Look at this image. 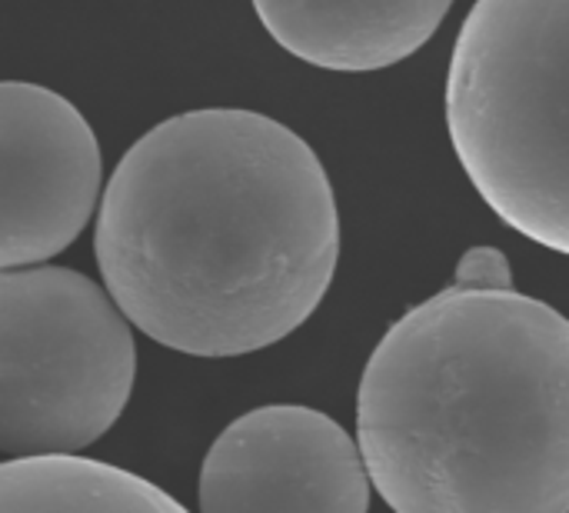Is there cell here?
I'll use <instances>...</instances> for the list:
<instances>
[{
    "mask_svg": "<svg viewBox=\"0 0 569 513\" xmlns=\"http://www.w3.org/2000/svg\"><path fill=\"white\" fill-rule=\"evenodd\" d=\"M0 513H187L150 481L87 457H27L0 467Z\"/></svg>",
    "mask_w": 569,
    "mask_h": 513,
    "instance_id": "obj_8",
    "label": "cell"
},
{
    "mask_svg": "<svg viewBox=\"0 0 569 513\" xmlns=\"http://www.w3.org/2000/svg\"><path fill=\"white\" fill-rule=\"evenodd\" d=\"M513 270L503 250L497 247H470L453 274V287L463 290H513Z\"/></svg>",
    "mask_w": 569,
    "mask_h": 513,
    "instance_id": "obj_9",
    "label": "cell"
},
{
    "mask_svg": "<svg viewBox=\"0 0 569 513\" xmlns=\"http://www.w3.org/2000/svg\"><path fill=\"white\" fill-rule=\"evenodd\" d=\"M357 444L393 513H569V320L447 287L367 361Z\"/></svg>",
    "mask_w": 569,
    "mask_h": 513,
    "instance_id": "obj_2",
    "label": "cell"
},
{
    "mask_svg": "<svg viewBox=\"0 0 569 513\" xmlns=\"http://www.w3.org/2000/svg\"><path fill=\"white\" fill-rule=\"evenodd\" d=\"M100 144L57 90L0 83V267H37L67 250L100 197Z\"/></svg>",
    "mask_w": 569,
    "mask_h": 513,
    "instance_id": "obj_5",
    "label": "cell"
},
{
    "mask_svg": "<svg viewBox=\"0 0 569 513\" xmlns=\"http://www.w3.org/2000/svg\"><path fill=\"white\" fill-rule=\"evenodd\" d=\"M197 497L200 513H367L370 471L333 417L270 404L210 444Z\"/></svg>",
    "mask_w": 569,
    "mask_h": 513,
    "instance_id": "obj_6",
    "label": "cell"
},
{
    "mask_svg": "<svg viewBox=\"0 0 569 513\" xmlns=\"http://www.w3.org/2000/svg\"><path fill=\"white\" fill-rule=\"evenodd\" d=\"M137 377L127 314L67 267L0 274V454L80 457L123 414Z\"/></svg>",
    "mask_w": 569,
    "mask_h": 513,
    "instance_id": "obj_4",
    "label": "cell"
},
{
    "mask_svg": "<svg viewBox=\"0 0 569 513\" xmlns=\"http://www.w3.org/2000/svg\"><path fill=\"white\" fill-rule=\"evenodd\" d=\"M93 254L107 294L150 341L243 357L320 307L340 214L300 134L257 110L207 107L150 127L120 157Z\"/></svg>",
    "mask_w": 569,
    "mask_h": 513,
    "instance_id": "obj_1",
    "label": "cell"
},
{
    "mask_svg": "<svg viewBox=\"0 0 569 513\" xmlns=\"http://www.w3.org/2000/svg\"><path fill=\"white\" fill-rule=\"evenodd\" d=\"M447 130L490 210L569 257V0H477L447 73Z\"/></svg>",
    "mask_w": 569,
    "mask_h": 513,
    "instance_id": "obj_3",
    "label": "cell"
},
{
    "mask_svg": "<svg viewBox=\"0 0 569 513\" xmlns=\"http://www.w3.org/2000/svg\"><path fill=\"white\" fill-rule=\"evenodd\" d=\"M267 33L297 60L370 73L413 57L453 0H250Z\"/></svg>",
    "mask_w": 569,
    "mask_h": 513,
    "instance_id": "obj_7",
    "label": "cell"
}]
</instances>
